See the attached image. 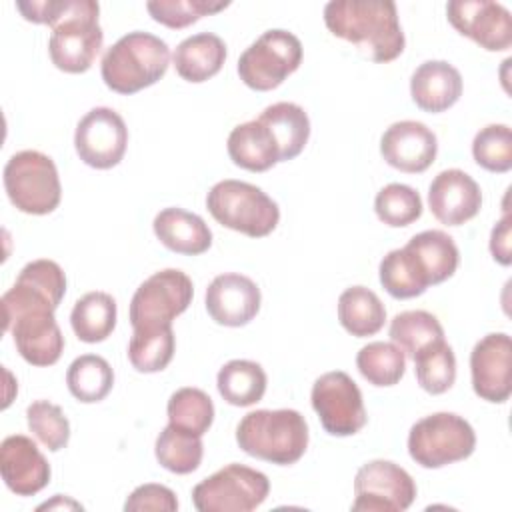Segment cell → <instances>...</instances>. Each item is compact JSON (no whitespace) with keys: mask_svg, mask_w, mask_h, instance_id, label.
I'll use <instances>...</instances> for the list:
<instances>
[{"mask_svg":"<svg viewBox=\"0 0 512 512\" xmlns=\"http://www.w3.org/2000/svg\"><path fill=\"white\" fill-rule=\"evenodd\" d=\"M302 42L296 34L274 28L258 36L238 58L240 80L256 90L268 92L278 88L302 64Z\"/></svg>","mask_w":512,"mask_h":512,"instance_id":"ba28073f","label":"cell"},{"mask_svg":"<svg viewBox=\"0 0 512 512\" xmlns=\"http://www.w3.org/2000/svg\"><path fill=\"white\" fill-rule=\"evenodd\" d=\"M236 442L242 452L258 460L290 466L308 448V424L298 410H252L236 426Z\"/></svg>","mask_w":512,"mask_h":512,"instance_id":"3957f363","label":"cell"},{"mask_svg":"<svg viewBox=\"0 0 512 512\" xmlns=\"http://www.w3.org/2000/svg\"><path fill=\"white\" fill-rule=\"evenodd\" d=\"M270 494V480L264 472L226 464L192 488V504L198 512H250Z\"/></svg>","mask_w":512,"mask_h":512,"instance_id":"9c48e42d","label":"cell"},{"mask_svg":"<svg viewBox=\"0 0 512 512\" xmlns=\"http://www.w3.org/2000/svg\"><path fill=\"white\" fill-rule=\"evenodd\" d=\"M154 234L168 250L184 256L204 254L212 246L208 224L184 208H164L154 216Z\"/></svg>","mask_w":512,"mask_h":512,"instance_id":"603a6c76","label":"cell"},{"mask_svg":"<svg viewBox=\"0 0 512 512\" xmlns=\"http://www.w3.org/2000/svg\"><path fill=\"white\" fill-rule=\"evenodd\" d=\"M44 508L52 510V508H82V506H80L78 502L70 500V498H64L62 494H56V496H54V500L44 502V504H40V506H38V510H44Z\"/></svg>","mask_w":512,"mask_h":512,"instance_id":"f6af8a7d","label":"cell"},{"mask_svg":"<svg viewBox=\"0 0 512 512\" xmlns=\"http://www.w3.org/2000/svg\"><path fill=\"white\" fill-rule=\"evenodd\" d=\"M474 394L486 402L502 404L512 394V340L506 332L480 338L470 352Z\"/></svg>","mask_w":512,"mask_h":512,"instance_id":"2e32d148","label":"cell"},{"mask_svg":"<svg viewBox=\"0 0 512 512\" xmlns=\"http://www.w3.org/2000/svg\"><path fill=\"white\" fill-rule=\"evenodd\" d=\"M490 252L496 262L502 266L510 264V216L504 212V216L496 222L490 234Z\"/></svg>","mask_w":512,"mask_h":512,"instance_id":"ee69618b","label":"cell"},{"mask_svg":"<svg viewBox=\"0 0 512 512\" xmlns=\"http://www.w3.org/2000/svg\"><path fill=\"white\" fill-rule=\"evenodd\" d=\"M390 340L404 352V356L414 358L426 346L444 340V328L440 320L426 310H406L392 318Z\"/></svg>","mask_w":512,"mask_h":512,"instance_id":"d6a6232c","label":"cell"},{"mask_svg":"<svg viewBox=\"0 0 512 512\" xmlns=\"http://www.w3.org/2000/svg\"><path fill=\"white\" fill-rule=\"evenodd\" d=\"M168 64V44L150 32L134 30L106 50L100 74L112 92L130 96L156 84L166 74Z\"/></svg>","mask_w":512,"mask_h":512,"instance_id":"277c9868","label":"cell"},{"mask_svg":"<svg viewBox=\"0 0 512 512\" xmlns=\"http://www.w3.org/2000/svg\"><path fill=\"white\" fill-rule=\"evenodd\" d=\"M446 16L452 28L488 52L512 46V16L492 0H450Z\"/></svg>","mask_w":512,"mask_h":512,"instance_id":"9a60e30c","label":"cell"},{"mask_svg":"<svg viewBox=\"0 0 512 512\" xmlns=\"http://www.w3.org/2000/svg\"><path fill=\"white\" fill-rule=\"evenodd\" d=\"M6 332H12L18 354L32 366H52L64 352V336L50 308H32L18 314Z\"/></svg>","mask_w":512,"mask_h":512,"instance_id":"ffe728a7","label":"cell"},{"mask_svg":"<svg viewBox=\"0 0 512 512\" xmlns=\"http://www.w3.org/2000/svg\"><path fill=\"white\" fill-rule=\"evenodd\" d=\"M172 62L176 74L192 84L210 80L220 72L226 62V44L218 34L198 32L184 38L174 54Z\"/></svg>","mask_w":512,"mask_h":512,"instance_id":"cb8c5ba5","label":"cell"},{"mask_svg":"<svg viewBox=\"0 0 512 512\" xmlns=\"http://www.w3.org/2000/svg\"><path fill=\"white\" fill-rule=\"evenodd\" d=\"M206 312L220 326H246L260 310L258 284L238 272L218 274L206 288Z\"/></svg>","mask_w":512,"mask_h":512,"instance_id":"e0dca14e","label":"cell"},{"mask_svg":"<svg viewBox=\"0 0 512 512\" xmlns=\"http://www.w3.org/2000/svg\"><path fill=\"white\" fill-rule=\"evenodd\" d=\"M310 402L322 428L332 436H354L368 422L362 392L342 370H332L316 378Z\"/></svg>","mask_w":512,"mask_h":512,"instance_id":"8fae6325","label":"cell"},{"mask_svg":"<svg viewBox=\"0 0 512 512\" xmlns=\"http://www.w3.org/2000/svg\"><path fill=\"white\" fill-rule=\"evenodd\" d=\"M338 320L348 334L368 338L382 330L386 322V308L370 288L350 286L338 298Z\"/></svg>","mask_w":512,"mask_h":512,"instance_id":"83f0119b","label":"cell"},{"mask_svg":"<svg viewBox=\"0 0 512 512\" xmlns=\"http://www.w3.org/2000/svg\"><path fill=\"white\" fill-rule=\"evenodd\" d=\"M412 360L416 366V380L428 394H444L456 382V356L446 340L426 346Z\"/></svg>","mask_w":512,"mask_h":512,"instance_id":"74e56055","label":"cell"},{"mask_svg":"<svg viewBox=\"0 0 512 512\" xmlns=\"http://www.w3.org/2000/svg\"><path fill=\"white\" fill-rule=\"evenodd\" d=\"M228 6L230 2H212V0H150L146 2V10L152 16V20L172 30L186 28L198 22L202 16L216 14Z\"/></svg>","mask_w":512,"mask_h":512,"instance_id":"b9f144b4","label":"cell"},{"mask_svg":"<svg viewBox=\"0 0 512 512\" xmlns=\"http://www.w3.org/2000/svg\"><path fill=\"white\" fill-rule=\"evenodd\" d=\"M66 294V274L54 262L46 258H38L28 262L10 290L4 292L2 304V326L4 332L10 322L26 310L32 308H50L56 310Z\"/></svg>","mask_w":512,"mask_h":512,"instance_id":"5bb4252c","label":"cell"},{"mask_svg":"<svg viewBox=\"0 0 512 512\" xmlns=\"http://www.w3.org/2000/svg\"><path fill=\"white\" fill-rule=\"evenodd\" d=\"M230 160L248 172H266L280 162L278 144L262 120L238 124L228 134Z\"/></svg>","mask_w":512,"mask_h":512,"instance_id":"d4e9b609","label":"cell"},{"mask_svg":"<svg viewBox=\"0 0 512 512\" xmlns=\"http://www.w3.org/2000/svg\"><path fill=\"white\" fill-rule=\"evenodd\" d=\"M380 154L388 166L420 174L432 166L438 154L436 134L418 120H400L390 124L380 138Z\"/></svg>","mask_w":512,"mask_h":512,"instance_id":"ac0fdd59","label":"cell"},{"mask_svg":"<svg viewBox=\"0 0 512 512\" xmlns=\"http://www.w3.org/2000/svg\"><path fill=\"white\" fill-rule=\"evenodd\" d=\"M374 212L386 226H410L422 216V198L412 186L392 182L376 194Z\"/></svg>","mask_w":512,"mask_h":512,"instance_id":"f35d334b","label":"cell"},{"mask_svg":"<svg viewBox=\"0 0 512 512\" xmlns=\"http://www.w3.org/2000/svg\"><path fill=\"white\" fill-rule=\"evenodd\" d=\"M176 336L172 326L134 330L128 342V360L136 372H162L174 358Z\"/></svg>","mask_w":512,"mask_h":512,"instance_id":"1f68e13d","label":"cell"},{"mask_svg":"<svg viewBox=\"0 0 512 512\" xmlns=\"http://www.w3.org/2000/svg\"><path fill=\"white\" fill-rule=\"evenodd\" d=\"M166 412L170 426L200 438L208 432V428L214 422L212 398L204 390L192 386H184L172 392V396L168 398Z\"/></svg>","mask_w":512,"mask_h":512,"instance_id":"836d02e7","label":"cell"},{"mask_svg":"<svg viewBox=\"0 0 512 512\" xmlns=\"http://www.w3.org/2000/svg\"><path fill=\"white\" fill-rule=\"evenodd\" d=\"M0 474L16 496H34L48 486L52 470L32 438L12 434L0 444Z\"/></svg>","mask_w":512,"mask_h":512,"instance_id":"44dd1931","label":"cell"},{"mask_svg":"<svg viewBox=\"0 0 512 512\" xmlns=\"http://www.w3.org/2000/svg\"><path fill=\"white\" fill-rule=\"evenodd\" d=\"M26 422L36 440L50 452L66 448L70 440V422L58 404L48 400H34L26 408Z\"/></svg>","mask_w":512,"mask_h":512,"instance_id":"60d3db41","label":"cell"},{"mask_svg":"<svg viewBox=\"0 0 512 512\" xmlns=\"http://www.w3.org/2000/svg\"><path fill=\"white\" fill-rule=\"evenodd\" d=\"M430 286L448 280L460 262V252L450 234L444 230H424L414 234L404 246Z\"/></svg>","mask_w":512,"mask_h":512,"instance_id":"484cf974","label":"cell"},{"mask_svg":"<svg viewBox=\"0 0 512 512\" xmlns=\"http://www.w3.org/2000/svg\"><path fill=\"white\" fill-rule=\"evenodd\" d=\"M2 176L4 190L20 212L44 216L58 208L62 186L50 156L38 150L16 152L8 158Z\"/></svg>","mask_w":512,"mask_h":512,"instance_id":"8992f818","label":"cell"},{"mask_svg":"<svg viewBox=\"0 0 512 512\" xmlns=\"http://www.w3.org/2000/svg\"><path fill=\"white\" fill-rule=\"evenodd\" d=\"M126 512H146V510H160V512H174L178 510L176 494L162 484H142L132 490V494L124 502Z\"/></svg>","mask_w":512,"mask_h":512,"instance_id":"7bdbcfd3","label":"cell"},{"mask_svg":"<svg viewBox=\"0 0 512 512\" xmlns=\"http://www.w3.org/2000/svg\"><path fill=\"white\" fill-rule=\"evenodd\" d=\"M356 368L372 386H394L406 372V356L394 342H368L356 354Z\"/></svg>","mask_w":512,"mask_h":512,"instance_id":"e575fe53","label":"cell"},{"mask_svg":"<svg viewBox=\"0 0 512 512\" xmlns=\"http://www.w3.org/2000/svg\"><path fill=\"white\" fill-rule=\"evenodd\" d=\"M428 206L440 224L460 226L480 212L482 190L464 170L448 168L430 182Z\"/></svg>","mask_w":512,"mask_h":512,"instance_id":"d6986e66","label":"cell"},{"mask_svg":"<svg viewBox=\"0 0 512 512\" xmlns=\"http://www.w3.org/2000/svg\"><path fill=\"white\" fill-rule=\"evenodd\" d=\"M476 434L468 420L454 412H436L420 418L408 432L410 458L428 470H436L472 456Z\"/></svg>","mask_w":512,"mask_h":512,"instance_id":"52a82bcc","label":"cell"},{"mask_svg":"<svg viewBox=\"0 0 512 512\" xmlns=\"http://www.w3.org/2000/svg\"><path fill=\"white\" fill-rule=\"evenodd\" d=\"M66 386L78 402L94 404L110 394L114 386V370L106 358L98 354H82L68 366Z\"/></svg>","mask_w":512,"mask_h":512,"instance_id":"4dcf8cb0","label":"cell"},{"mask_svg":"<svg viewBox=\"0 0 512 512\" xmlns=\"http://www.w3.org/2000/svg\"><path fill=\"white\" fill-rule=\"evenodd\" d=\"M118 308L108 292H88L80 296L70 312V324L78 340L86 344L104 342L116 328Z\"/></svg>","mask_w":512,"mask_h":512,"instance_id":"f1b7e54d","label":"cell"},{"mask_svg":"<svg viewBox=\"0 0 512 512\" xmlns=\"http://www.w3.org/2000/svg\"><path fill=\"white\" fill-rule=\"evenodd\" d=\"M194 296L190 276L178 268H166L148 276L130 300V324L134 330L172 326L186 312Z\"/></svg>","mask_w":512,"mask_h":512,"instance_id":"30bf717a","label":"cell"},{"mask_svg":"<svg viewBox=\"0 0 512 512\" xmlns=\"http://www.w3.org/2000/svg\"><path fill=\"white\" fill-rule=\"evenodd\" d=\"M128 146L124 118L106 106L86 112L76 124L74 148L78 158L96 170H108L122 162Z\"/></svg>","mask_w":512,"mask_h":512,"instance_id":"4fadbf2b","label":"cell"},{"mask_svg":"<svg viewBox=\"0 0 512 512\" xmlns=\"http://www.w3.org/2000/svg\"><path fill=\"white\" fill-rule=\"evenodd\" d=\"M212 218L244 236L264 238L280 222L278 204L258 186L242 180H220L206 194Z\"/></svg>","mask_w":512,"mask_h":512,"instance_id":"5b68a950","label":"cell"},{"mask_svg":"<svg viewBox=\"0 0 512 512\" xmlns=\"http://www.w3.org/2000/svg\"><path fill=\"white\" fill-rule=\"evenodd\" d=\"M378 276H380V284L384 286V290L392 298H398V300L416 298V296L424 294L430 286L406 248L390 250L380 260Z\"/></svg>","mask_w":512,"mask_h":512,"instance_id":"8d00e7d4","label":"cell"},{"mask_svg":"<svg viewBox=\"0 0 512 512\" xmlns=\"http://www.w3.org/2000/svg\"><path fill=\"white\" fill-rule=\"evenodd\" d=\"M324 24L378 64L396 60L406 46L392 0H332L324 6Z\"/></svg>","mask_w":512,"mask_h":512,"instance_id":"7a4b0ae2","label":"cell"},{"mask_svg":"<svg viewBox=\"0 0 512 512\" xmlns=\"http://www.w3.org/2000/svg\"><path fill=\"white\" fill-rule=\"evenodd\" d=\"M462 76L446 60L422 62L410 78V96L414 104L430 114L452 108L462 96Z\"/></svg>","mask_w":512,"mask_h":512,"instance_id":"7402d4cb","label":"cell"},{"mask_svg":"<svg viewBox=\"0 0 512 512\" xmlns=\"http://www.w3.org/2000/svg\"><path fill=\"white\" fill-rule=\"evenodd\" d=\"M156 460L162 468L174 474H190L194 472L204 456V444L200 436L182 432L174 426L162 428L154 444Z\"/></svg>","mask_w":512,"mask_h":512,"instance_id":"d590c367","label":"cell"},{"mask_svg":"<svg viewBox=\"0 0 512 512\" xmlns=\"http://www.w3.org/2000/svg\"><path fill=\"white\" fill-rule=\"evenodd\" d=\"M24 20L52 28L48 54L52 64L66 74L92 68L104 44L98 24L100 6L94 0H28L16 2Z\"/></svg>","mask_w":512,"mask_h":512,"instance_id":"6da1fadb","label":"cell"},{"mask_svg":"<svg viewBox=\"0 0 512 512\" xmlns=\"http://www.w3.org/2000/svg\"><path fill=\"white\" fill-rule=\"evenodd\" d=\"M414 478L392 460H370L354 476L352 512H404L416 498Z\"/></svg>","mask_w":512,"mask_h":512,"instance_id":"7c38bea8","label":"cell"},{"mask_svg":"<svg viewBox=\"0 0 512 512\" xmlns=\"http://www.w3.org/2000/svg\"><path fill=\"white\" fill-rule=\"evenodd\" d=\"M258 120H262L272 132L280 150V162L294 160L308 144L310 118L304 108L294 102L270 104L262 110Z\"/></svg>","mask_w":512,"mask_h":512,"instance_id":"4316f807","label":"cell"},{"mask_svg":"<svg viewBox=\"0 0 512 512\" xmlns=\"http://www.w3.org/2000/svg\"><path fill=\"white\" fill-rule=\"evenodd\" d=\"M476 164L488 172L504 174L512 168V132L506 124H488L472 140Z\"/></svg>","mask_w":512,"mask_h":512,"instance_id":"ab89813d","label":"cell"},{"mask_svg":"<svg viewBox=\"0 0 512 512\" xmlns=\"http://www.w3.org/2000/svg\"><path fill=\"white\" fill-rule=\"evenodd\" d=\"M266 372L252 360H230L216 376V386L224 402L232 406H252L262 400L266 392Z\"/></svg>","mask_w":512,"mask_h":512,"instance_id":"f546056e","label":"cell"}]
</instances>
